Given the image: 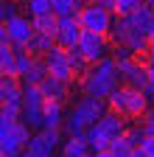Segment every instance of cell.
<instances>
[{
	"instance_id": "obj_22",
	"label": "cell",
	"mask_w": 154,
	"mask_h": 157,
	"mask_svg": "<svg viewBox=\"0 0 154 157\" xmlns=\"http://www.w3.org/2000/svg\"><path fill=\"white\" fill-rule=\"evenodd\" d=\"M109 151L115 154V157H134V151H137V146H134L126 135H121L118 140H112V146H109Z\"/></svg>"
},
{
	"instance_id": "obj_35",
	"label": "cell",
	"mask_w": 154,
	"mask_h": 157,
	"mask_svg": "<svg viewBox=\"0 0 154 157\" xmlns=\"http://www.w3.org/2000/svg\"><path fill=\"white\" fill-rule=\"evenodd\" d=\"M146 36H148V45H154V17H151V23L146 28Z\"/></svg>"
},
{
	"instance_id": "obj_36",
	"label": "cell",
	"mask_w": 154,
	"mask_h": 157,
	"mask_svg": "<svg viewBox=\"0 0 154 157\" xmlns=\"http://www.w3.org/2000/svg\"><path fill=\"white\" fill-rule=\"evenodd\" d=\"M92 154H95V157H115V154H112L109 149H107V151H92Z\"/></svg>"
},
{
	"instance_id": "obj_3",
	"label": "cell",
	"mask_w": 154,
	"mask_h": 157,
	"mask_svg": "<svg viewBox=\"0 0 154 157\" xmlns=\"http://www.w3.org/2000/svg\"><path fill=\"white\" fill-rule=\"evenodd\" d=\"M126 121H123V115L121 112H115V109H107L98 121H95L84 137H87V143H90V151H107L112 146V140H118L121 135H126Z\"/></svg>"
},
{
	"instance_id": "obj_25",
	"label": "cell",
	"mask_w": 154,
	"mask_h": 157,
	"mask_svg": "<svg viewBox=\"0 0 154 157\" xmlns=\"http://www.w3.org/2000/svg\"><path fill=\"white\" fill-rule=\"evenodd\" d=\"M28 17H39V14H51L53 11V0H25Z\"/></svg>"
},
{
	"instance_id": "obj_10",
	"label": "cell",
	"mask_w": 154,
	"mask_h": 157,
	"mask_svg": "<svg viewBox=\"0 0 154 157\" xmlns=\"http://www.w3.org/2000/svg\"><path fill=\"white\" fill-rule=\"evenodd\" d=\"M62 129H39L31 135V140L25 143V151L23 157H53L56 149H59V140H62Z\"/></svg>"
},
{
	"instance_id": "obj_2",
	"label": "cell",
	"mask_w": 154,
	"mask_h": 157,
	"mask_svg": "<svg viewBox=\"0 0 154 157\" xmlns=\"http://www.w3.org/2000/svg\"><path fill=\"white\" fill-rule=\"evenodd\" d=\"M107 109H104V98H95V95H81L79 101L73 104V109L65 115V124H62V129H65V135L67 137H73V135H84L98 118L104 115Z\"/></svg>"
},
{
	"instance_id": "obj_38",
	"label": "cell",
	"mask_w": 154,
	"mask_h": 157,
	"mask_svg": "<svg viewBox=\"0 0 154 157\" xmlns=\"http://www.w3.org/2000/svg\"><path fill=\"white\" fill-rule=\"evenodd\" d=\"M134 157H146V154H143V151H140V149H137V151H134Z\"/></svg>"
},
{
	"instance_id": "obj_12",
	"label": "cell",
	"mask_w": 154,
	"mask_h": 157,
	"mask_svg": "<svg viewBox=\"0 0 154 157\" xmlns=\"http://www.w3.org/2000/svg\"><path fill=\"white\" fill-rule=\"evenodd\" d=\"M6 28H9V36H11V45H17V48H28L31 36L36 34L34 17H23V14H11L6 20Z\"/></svg>"
},
{
	"instance_id": "obj_1",
	"label": "cell",
	"mask_w": 154,
	"mask_h": 157,
	"mask_svg": "<svg viewBox=\"0 0 154 157\" xmlns=\"http://www.w3.org/2000/svg\"><path fill=\"white\" fill-rule=\"evenodd\" d=\"M121 87V76H118V62L115 56H107L101 62H95L87 67V73L81 76V90L84 95H95V98H107Z\"/></svg>"
},
{
	"instance_id": "obj_7",
	"label": "cell",
	"mask_w": 154,
	"mask_h": 157,
	"mask_svg": "<svg viewBox=\"0 0 154 157\" xmlns=\"http://www.w3.org/2000/svg\"><path fill=\"white\" fill-rule=\"evenodd\" d=\"M115 11L112 9H107L104 3H84L81 9H79V23H81V28L84 31H98V34H109L112 31V23H115V17H112Z\"/></svg>"
},
{
	"instance_id": "obj_29",
	"label": "cell",
	"mask_w": 154,
	"mask_h": 157,
	"mask_svg": "<svg viewBox=\"0 0 154 157\" xmlns=\"http://www.w3.org/2000/svg\"><path fill=\"white\" fill-rule=\"evenodd\" d=\"M146 157H154V135H146L143 140H140V146H137Z\"/></svg>"
},
{
	"instance_id": "obj_30",
	"label": "cell",
	"mask_w": 154,
	"mask_h": 157,
	"mask_svg": "<svg viewBox=\"0 0 154 157\" xmlns=\"http://www.w3.org/2000/svg\"><path fill=\"white\" fill-rule=\"evenodd\" d=\"M11 14H17V11H14V6H11V3H6V0H0V23H6Z\"/></svg>"
},
{
	"instance_id": "obj_14",
	"label": "cell",
	"mask_w": 154,
	"mask_h": 157,
	"mask_svg": "<svg viewBox=\"0 0 154 157\" xmlns=\"http://www.w3.org/2000/svg\"><path fill=\"white\" fill-rule=\"evenodd\" d=\"M39 90H42V95L48 98V101H62L65 104L67 90H70V82H62V78H56V76L48 73L42 82H39Z\"/></svg>"
},
{
	"instance_id": "obj_19",
	"label": "cell",
	"mask_w": 154,
	"mask_h": 157,
	"mask_svg": "<svg viewBox=\"0 0 154 157\" xmlns=\"http://www.w3.org/2000/svg\"><path fill=\"white\" fill-rule=\"evenodd\" d=\"M0 73L17 76V48L14 45H3L0 48Z\"/></svg>"
},
{
	"instance_id": "obj_15",
	"label": "cell",
	"mask_w": 154,
	"mask_h": 157,
	"mask_svg": "<svg viewBox=\"0 0 154 157\" xmlns=\"http://www.w3.org/2000/svg\"><path fill=\"white\" fill-rule=\"evenodd\" d=\"M90 154V143L84 135H73L62 143V157H87Z\"/></svg>"
},
{
	"instance_id": "obj_37",
	"label": "cell",
	"mask_w": 154,
	"mask_h": 157,
	"mask_svg": "<svg viewBox=\"0 0 154 157\" xmlns=\"http://www.w3.org/2000/svg\"><path fill=\"white\" fill-rule=\"evenodd\" d=\"M146 3H148V9H151V11H154V0H146Z\"/></svg>"
},
{
	"instance_id": "obj_21",
	"label": "cell",
	"mask_w": 154,
	"mask_h": 157,
	"mask_svg": "<svg viewBox=\"0 0 154 157\" xmlns=\"http://www.w3.org/2000/svg\"><path fill=\"white\" fill-rule=\"evenodd\" d=\"M123 17H129V23H132V25H137L140 31H146L148 23H151V17H154V11L148 9V3H143L140 9H134L132 14H123Z\"/></svg>"
},
{
	"instance_id": "obj_5",
	"label": "cell",
	"mask_w": 154,
	"mask_h": 157,
	"mask_svg": "<svg viewBox=\"0 0 154 157\" xmlns=\"http://www.w3.org/2000/svg\"><path fill=\"white\" fill-rule=\"evenodd\" d=\"M109 39H112V45H121V48L132 51L134 56L148 51V36H146V31H140L137 25H132L129 17H118V14H115Z\"/></svg>"
},
{
	"instance_id": "obj_31",
	"label": "cell",
	"mask_w": 154,
	"mask_h": 157,
	"mask_svg": "<svg viewBox=\"0 0 154 157\" xmlns=\"http://www.w3.org/2000/svg\"><path fill=\"white\" fill-rule=\"evenodd\" d=\"M143 129H146V135H154V109H148L143 115Z\"/></svg>"
},
{
	"instance_id": "obj_24",
	"label": "cell",
	"mask_w": 154,
	"mask_h": 157,
	"mask_svg": "<svg viewBox=\"0 0 154 157\" xmlns=\"http://www.w3.org/2000/svg\"><path fill=\"white\" fill-rule=\"evenodd\" d=\"M17 84H23V82H20V76H11V73H0V107L6 104L9 93H11Z\"/></svg>"
},
{
	"instance_id": "obj_17",
	"label": "cell",
	"mask_w": 154,
	"mask_h": 157,
	"mask_svg": "<svg viewBox=\"0 0 154 157\" xmlns=\"http://www.w3.org/2000/svg\"><path fill=\"white\" fill-rule=\"evenodd\" d=\"M45 76H48V65H45L42 56H36L34 62H31V67L20 76V82H23V84H39Z\"/></svg>"
},
{
	"instance_id": "obj_27",
	"label": "cell",
	"mask_w": 154,
	"mask_h": 157,
	"mask_svg": "<svg viewBox=\"0 0 154 157\" xmlns=\"http://www.w3.org/2000/svg\"><path fill=\"white\" fill-rule=\"evenodd\" d=\"M146 3V0H115V6H112V11L118 14V17H123V14H132L134 9H140Z\"/></svg>"
},
{
	"instance_id": "obj_33",
	"label": "cell",
	"mask_w": 154,
	"mask_h": 157,
	"mask_svg": "<svg viewBox=\"0 0 154 157\" xmlns=\"http://www.w3.org/2000/svg\"><path fill=\"white\" fill-rule=\"evenodd\" d=\"M3 45H11V36H9L6 23H0V48H3Z\"/></svg>"
},
{
	"instance_id": "obj_9",
	"label": "cell",
	"mask_w": 154,
	"mask_h": 157,
	"mask_svg": "<svg viewBox=\"0 0 154 157\" xmlns=\"http://www.w3.org/2000/svg\"><path fill=\"white\" fill-rule=\"evenodd\" d=\"M76 51H79L90 65L101 62V59H107V56H109V34L81 31V39H79V45H76Z\"/></svg>"
},
{
	"instance_id": "obj_4",
	"label": "cell",
	"mask_w": 154,
	"mask_h": 157,
	"mask_svg": "<svg viewBox=\"0 0 154 157\" xmlns=\"http://www.w3.org/2000/svg\"><path fill=\"white\" fill-rule=\"evenodd\" d=\"M107 104H109V109L121 112L123 118H143L148 112V95L143 90H134V87L121 84L118 90L107 98Z\"/></svg>"
},
{
	"instance_id": "obj_32",
	"label": "cell",
	"mask_w": 154,
	"mask_h": 157,
	"mask_svg": "<svg viewBox=\"0 0 154 157\" xmlns=\"http://www.w3.org/2000/svg\"><path fill=\"white\" fill-rule=\"evenodd\" d=\"M146 95H148V101H154V67H148V84H146Z\"/></svg>"
},
{
	"instance_id": "obj_20",
	"label": "cell",
	"mask_w": 154,
	"mask_h": 157,
	"mask_svg": "<svg viewBox=\"0 0 154 157\" xmlns=\"http://www.w3.org/2000/svg\"><path fill=\"white\" fill-rule=\"evenodd\" d=\"M34 28H36V31H42V34H53V36H56V28H59V14L51 11V14H39V17H34Z\"/></svg>"
},
{
	"instance_id": "obj_40",
	"label": "cell",
	"mask_w": 154,
	"mask_h": 157,
	"mask_svg": "<svg viewBox=\"0 0 154 157\" xmlns=\"http://www.w3.org/2000/svg\"><path fill=\"white\" fill-rule=\"evenodd\" d=\"M87 157H95V154H92V151H90V154H87Z\"/></svg>"
},
{
	"instance_id": "obj_39",
	"label": "cell",
	"mask_w": 154,
	"mask_h": 157,
	"mask_svg": "<svg viewBox=\"0 0 154 157\" xmlns=\"http://www.w3.org/2000/svg\"><path fill=\"white\" fill-rule=\"evenodd\" d=\"M84 3H101V0H84Z\"/></svg>"
},
{
	"instance_id": "obj_23",
	"label": "cell",
	"mask_w": 154,
	"mask_h": 157,
	"mask_svg": "<svg viewBox=\"0 0 154 157\" xmlns=\"http://www.w3.org/2000/svg\"><path fill=\"white\" fill-rule=\"evenodd\" d=\"M84 6V0H53V11L59 17H73L79 14V9Z\"/></svg>"
},
{
	"instance_id": "obj_16",
	"label": "cell",
	"mask_w": 154,
	"mask_h": 157,
	"mask_svg": "<svg viewBox=\"0 0 154 157\" xmlns=\"http://www.w3.org/2000/svg\"><path fill=\"white\" fill-rule=\"evenodd\" d=\"M62 124H65L62 101H45V126L42 129H62Z\"/></svg>"
},
{
	"instance_id": "obj_26",
	"label": "cell",
	"mask_w": 154,
	"mask_h": 157,
	"mask_svg": "<svg viewBox=\"0 0 154 157\" xmlns=\"http://www.w3.org/2000/svg\"><path fill=\"white\" fill-rule=\"evenodd\" d=\"M14 48H17V45H14ZM34 59H36V56H34L28 48H17V76H23V73L31 67Z\"/></svg>"
},
{
	"instance_id": "obj_34",
	"label": "cell",
	"mask_w": 154,
	"mask_h": 157,
	"mask_svg": "<svg viewBox=\"0 0 154 157\" xmlns=\"http://www.w3.org/2000/svg\"><path fill=\"white\" fill-rule=\"evenodd\" d=\"M143 62L148 65V67H154V45H148V51H146V59Z\"/></svg>"
},
{
	"instance_id": "obj_28",
	"label": "cell",
	"mask_w": 154,
	"mask_h": 157,
	"mask_svg": "<svg viewBox=\"0 0 154 157\" xmlns=\"http://www.w3.org/2000/svg\"><path fill=\"white\" fill-rule=\"evenodd\" d=\"M14 118H9V115H3V112H0V140H6V137L11 135V129H14Z\"/></svg>"
},
{
	"instance_id": "obj_6",
	"label": "cell",
	"mask_w": 154,
	"mask_h": 157,
	"mask_svg": "<svg viewBox=\"0 0 154 157\" xmlns=\"http://www.w3.org/2000/svg\"><path fill=\"white\" fill-rule=\"evenodd\" d=\"M23 112H20V121H25L34 132H39L45 126V101L48 98L42 95L39 84H23Z\"/></svg>"
},
{
	"instance_id": "obj_11",
	"label": "cell",
	"mask_w": 154,
	"mask_h": 157,
	"mask_svg": "<svg viewBox=\"0 0 154 157\" xmlns=\"http://www.w3.org/2000/svg\"><path fill=\"white\" fill-rule=\"evenodd\" d=\"M42 59H45V65H48V73H51V76L62 78V82H73V78H76L73 65H70V51H67V48L53 45Z\"/></svg>"
},
{
	"instance_id": "obj_18",
	"label": "cell",
	"mask_w": 154,
	"mask_h": 157,
	"mask_svg": "<svg viewBox=\"0 0 154 157\" xmlns=\"http://www.w3.org/2000/svg\"><path fill=\"white\" fill-rule=\"evenodd\" d=\"M53 45H56V36H53V34H42V31H36V34L31 36V42H28V51H31L34 56H45Z\"/></svg>"
},
{
	"instance_id": "obj_13",
	"label": "cell",
	"mask_w": 154,
	"mask_h": 157,
	"mask_svg": "<svg viewBox=\"0 0 154 157\" xmlns=\"http://www.w3.org/2000/svg\"><path fill=\"white\" fill-rule=\"evenodd\" d=\"M81 23H79V17H59V28H56V45H62L67 51H73L76 45H79V39H81Z\"/></svg>"
},
{
	"instance_id": "obj_8",
	"label": "cell",
	"mask_w": 154,
	"mask_h": 157,
	"mask_svg": "<svg viewBox=\"0 0 154 157\" xmlns=\"http://www.w3.org/2000/svg\"><path fill=\"white\" fill-rule=\"evenodd\" d=\"M115 62H118L121 84L146 93V84H148V65L146 62H140L137 56H123V59H115Z\"/></svg>"
}]
</instances>
